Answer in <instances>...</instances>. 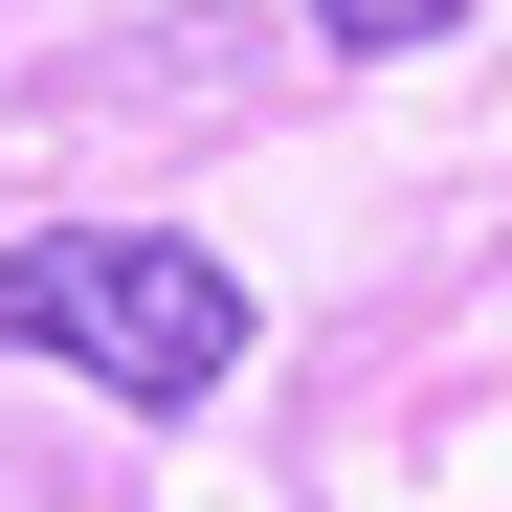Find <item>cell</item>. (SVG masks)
I'll return each instance as SVG.
<instances>
[{
    "instance_id": "cell-2",
    "label": "cell",
    "mask_w": 512,
    "mask_h": 512,
    "mask_svg": "<svg viewBox=\"0 0 512 512\" xmlns=\"http://www.w3.org/2000/svg\"><path fill=\"white\" fill-rule=\"evenodd\" d=\"M312 45H357V67H401V45H446V0H312Z\"/></svg>"
},
{
    "instance_id": "cell-1",
    "label": "cell",
    "mask_w": 512,
    "mask_h": 512,
    "mask_svg": "<svg viewBox=\"0 0 512 512\" xmlns=\"http://www.w3.org/2000/svg\"><path fill=\"white\" fill-rule=\"evenodd\" d=\"M0 357H67L134 423H201L245 379V268L179 223H45V245H0Z\"/></svg>"
}]
</instances>
